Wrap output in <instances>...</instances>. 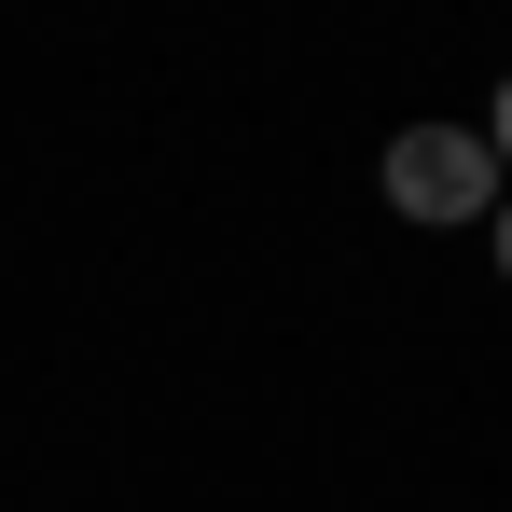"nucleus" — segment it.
I'll return each instance as SVG.
<instances>
[{"label": "nucleus", "instance_id": "nucleus-1", "mask_svg": "<svg viewBox=\"0 0 512 512\" xmlns=\"http://www.w3.org/2000/svg\"><path fill=\"white\" fill-rule=\"evenodd\" d=\"M388 208L402 222H485L499 208V153L471 125H402L388 139Z\"/></svg>", "mask_w": 512, "mask_h": 512}, {"label": "nucleus", "instance_id": "nucleus-2", "mask_svg": "<svg viewBox=\"0 0 512 512\" xmlns=\"http://www.w3.org/2000/svg\"><path fill=\"white\" fill-rule=\"evenodd\" d=\"M485 222H499V263H512V194H499V208H485Z\"/></svg>", "mask_w": 512, "mask_h": 512}, {"label": "nucleus", "instance_id": "nucleus-3", "mask_svg": "<svg viewBox=\"0 0 512 512\" xmlns=\"http://www.w3.org/2000/svg\"><path fill=\"white\" fill-rule=\"evenodd\" d=\"M485 153H512V84H499V139H485Z\"/></svg>", "mask_w": 512, "mask_h": 512}]
</instances>
